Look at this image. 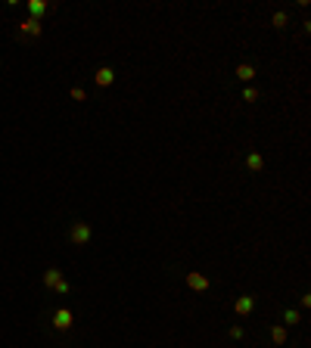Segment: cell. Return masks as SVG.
Returning a JSON list of instances; mask_svg holds the SVG:
<instances>
[{
  "label": "cell",
  "instance_id": "cell-16",
  "mask_svg": "<svg viewBox=\"0 0 311 348\" xmlns=\"http://www.w3.org/2000/svg\"><path fill=\"white\" fill-rule=\"evenodd\" d=\"M72 100H78V103H84V100H87V93H84L81 87H72Z\"/></svg>",
  "mask_w": 311,
  "mask_h": 348
},
{
  "label": "cell",
  "instance_id": "cell-17",
  "mask_svg": "<svg viewBox=\"0 0 311 348\" xmlns=\"http://www.w3.org/2000/svg\"><path fill=\"white\" fill-rule=\"evenodd\" d=\"M230 339H243V327H230Z\"/></svg>",
  "mask_w": 311,
  "mask_h": 348
},
{
  "label": "cell",
  "instance_id": "cell-10",
  "mask_svg": "<svg viewBox=\"0 0 311 348\" xmlns=\"http://www.w3.org/2000/svg\"><path fill=\"white\" fill-rule=\"evenodd\" d=\"M237 78H240V81H252V78H255V69L246 65V62H240V65H237Z\"/></svg>",
  "mask_w": 311,
  "mask_h": 348
},
{
  "label": "cell",
  "instance_id": "cell-13",
  "mask_svg": "<svg viewBox=\"0 0 311 348\" xmlns=\"http://www.w3.org/2000/svg\"><path fill=\"white\" fill-rule=\"evenodd\" d=\"M283 320H287L290 327H296V324H299L302 317H299V311H292V308H287V311H283Z\"/></svg>",
  "mask_w": 311,
  "mask_h": 348
},
{
  "label": "cell",
  "instance_id": "cell-15",
  "mask_svg": "<svg viewBox=\"0 0 311 348\" xmlns=\"http://www.w3.org/2000/svg\"><path fill=\"white\" fill-rule=\"evenodd\" d=\"M243 100H246V103H255V100H258V93L252 90V87H246V90H243Z\"/></svg>",
  "mask_w": 311,
  "mask_h": 348
},
{
  "label": "cell",
  "instance_id": "cell-1",
  "mask_svg": "<svg viewBox=\"0 0 311 348\" xmlns=\"http://www.w3.org/2000/svg\"><path fill=\"white\" fill-rule=\"evenodd\" d=\"M90 236H94V230H90V224H84V221L72 224V230H69V240H72L75 246H87Z\"/></svg>",
  "mask_w": 311,
  "mask_h": 348
},
{
  "label": "cell",
  "instance_id": "cell-11",
  "mask_svg": "<svg viewBox=\"0 0 311 348\" xmlns=\"http://www.w3.org/2000/svg\"><path fill=\"white\" fill-rule=\"evenodd\" d=\"M271 339H274V345H283V342H287V327H274Z\"/></svg>",
  "mask_w": 311,
  "mask_h": 348
},
{
  "label": "cell",
  "instance_id": "cell-9",
  "mask_svg": "<svg viewBox=\"0 0 311 348\" xmlns=\"http://www.w3.org/2000/svg\"><path fill=\"white\" fill-rule=\"evenodd\" d=\"M62 280V270L60 267H50V270H44V286H50V289H53L56 283H60Z\"/></svg>",
  "mask_w": 311,
  "mask_h": 348
},
{
  "label": "cell",
  "instance_id": "cell-7",
  "mask_svg": "<svg viewBox=\"0 0 311 348\" xmlns=\"http://www.w3.org/2000/svg\"><path fill=\"white\" fill-rule=\"evenodd\" d=\"M246 168H249L252 174H258V171L265 168V159L258 156V152H249V156H246Z\"/></svg>",
  "mask_w": 311,
  "mask_h": 348
},
{
  "label": "cell",
  "instance_id": "cell-12",
  "mask_svg": "<svg viewBox=\"0 0 311 348\" xmlns=\"http://www.w3.org/2000/svg\"><path fill=\"white\" fill-rule=\"evenodd\" d=\"M271 25H274V28H287V25H290V16H287V13H274Z\"/></svg>",
  "mask_w": 311,
  "mask_h": 348
},
{
  "label": "cell",
  "instance_id": "cell-2",
  "mask_svg": "<svg viewBox=\"0 0 311 348\" xmlns=\"http://www.w3.org/2000/svg\"><path fill=\"white\" fill-rule=\"evenodd\" d=\"M72 324H75V314L69 308H60V311L53 314V327L62 329V333H65V329H72Z\"/></svg>",
  "mask_w": 311,
  "mask_h": 348
},
{
  "label": "cell",
  "instance_id": "cell-6",
  "mask_svg": "<svg viewBox=\"0 0 311 348\" xmlns=\"http://www.w3.org/2000/svg\"><path fill=\"white\" fill-rule=\"evenodd\" d=\"M252 308H255V299H252V295H240V299L233 302V311L237 314H249Z\"/></svg>",
  "mask_w": 311,
  "mask_h": 348
},
{
  "label": "cell",
  "instance_id": "cell-14",
  "mask_svg": "<svg viewBox=\"0 0 311 348\" xmlns=\"http://www.w3.org/2000/svg\"><path fill=\"white\" fill-rule=\"evenodd\" d=\"M53 289H56V292H60V295H69V292H72V286H69V283H65V280H60V283H56V286H53Z\"/></svg>",
  "mask_w": 311,
  "mask_h": 348
},
{
  "label": "cell",
  "instance_id": "cell-8",
  "mask_svg": "<svg viewBox=\"0 0 311 348\" xmlns=\"http://www.w3.org/2000/svg\"><path fill=\"white\" fill-rule=\"evenodd\" d=\"M50 10V3H44V0H31L28 3V13H31V19H41V16H44Z\"/></svg>",
  "mask_w": 311,
  "mask_h": 348
},
{
  "label": "cell",
  "instance_id": "cell-3",
  "mask_svg": "<svg viewBox=\"0 0 311 348\" xmlns=\"http://www.w3.org/2000/svg\"><path fill=\"white\" fill-rule=\"evenodd\" d=\"M94 81L100 84V87H109V84L115 81V72L109 69V65H103V69H97V72H94Z\"/></svg>",
  "mask_w": 311,
  "mask_h": 348
},
{
  "label": "cell",
  "instance_id": "cell-4",
  "mask_svg": "<svg viewBox=\"0 0 311 348\" xmlns=\"http://www.w3.org/2000/svg\"><path fill=\"white\" fill-rule=\"evenodd\" d=\"M19 31H25V35H31V38H38V35H44V25H41L38 19H25V22H19Z\"/></svg>",
  "mask_w": 311,
  "mask_h": 348
},
{
  "label": "cell",
  "instance_id": "cell-5",
  "mask_svg": "<svg viewBox=\"0 0 311 348\" xmlns=\"http://www.w3.org/2000/svg\"><path fill=\"white\" fill-rule=\"evenodd\" d=\"M187 286H190V289H196V292H206V289H208V277H203V274H187Z\"/></svg>",
  "mask_w": 311,
  "mask_h": 348
}]
</instances>
